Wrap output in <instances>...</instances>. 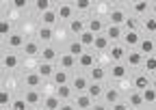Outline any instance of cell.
<instances>
[{
  "instance_id": "c3c4849f",
  "label": "cell",
  "mask_w": 156,
  "mask_h": 110,
  "mask_svg": "<svg viewBox=\"0 0 156 110\" xmlns=\"http://www.w3.org/2000/svg\"><path fill=\"white\" fill-rule=\"evenodd\" d=\"M61 110H76V106H72V104H63Z\"/></svg>"
},
{
  "instance_id": "7a4b0ae2",
  "label": "cell",
  "mask_w": 156,
  "mask_h": 110,
  "mask_svg": "<svg viewBox=\"0 0 156 110\" xmlns=\"http://www.w3.org/2000/svg\"><path fill=\"white\" fill-rule=\"evenodd\" d=\"M126 63H128L130 67H139V65L145 63V56H143L139 50H130V52H128V56H126Z\"/></svg>"
},
{
  "instance_id": "cb8c5ba5",
  "label": "cell",
  "mask_w": 156,
  "mask_h": 110,
  "mask_svg": "<svg viewBox=\"0 0 156 110\" xmlns=\"http://www.w3.org/2000/svg\"><path fill=\"white\" fill-rule=\"evenodd\" d=\"M37 73H39L41 78H52V76H54L52 63H41V65H39V69H37Z\"/></svg>"
},
{
  "instance_id": "7bdbcfd3",
  "label": "cell",
  "mask_w": 156,
  "mask_h": 110,
  "mask_svg": "<svg viewBox=\"0 0 156 110\" xmlns=\"http://www.w3.org/2000/svg\"><path fill=\"white\" fill-rule=\"evenodd\" d=\"M26 108H28L26 99H15V102L11 104V110H26Z\"/></svg>"
},
{
  "instance_id": "f35d334b",
  "label": "cell",
  "mask_w": 156,
  "mask_h": 110,
  "mask_svg": "<svg viewBox=\"0 0 156 110\" xmlns=\"http://www.w3.org/2000/svg\"><path fill=\"white\" fill-rule=\"evenodd\" d=\"M0 35H2V37H11V35H13V32H11V24H9L7 20L0 22Z\"/></svg>"
},
{
  "instance_id": "484cf974",
  "label": "cell",
  "mask_w": 156,
  "mask_h": 110,
  "mask_svg": "<svg viewBox=\"0 0 156 110\" xmlns=\"http://www.w3.org/2000/svg\"><path fill=\"white\" fill-rule=\"evenodd\" d=\"M2 65H5L7 69H15V67L20 65V58L15 56V54H5V56H2Z\"/></svg>"
},
{
  "instance_id": "8992f818",
  "label": "cell",
  "mask_w": 156,
  "mask_h": 110,
  "mask_svg": "<svg viewBox=\"0 0 156 110\" xmlns=\"http://www.w3.org/2000/svg\"><path fill=\"white\" fill-rule=\"evenodd\" d=\"M126 73H128V67H126L124 63H113V67H111V78H115V80H124Z\"/></svg>"
},
{
  "instance_id": "2e32d148",
  "label": "cell",
  "mask_w": 156,
  "mask_h": 110,
  "mask_svg": "<svg viewBox=\"0 0 156 110\" xmlns=\"http://www.w3.org/2000/svg\"><path fill=\"white\" fill-rule=\"evenodd\" d=\"M87 95H89L91 99H95V97H104V88L100 86V82H91L89 88H87Z\"/></svg>"
},
{
  "instance_id": "d590c367",
  "label": "cell",
  "mask_w": 156,
  "mask_h": 110,
  "mask_svg": "<svg viewBox=\"0 0 156 110\" xmlns=\"http://www.w3.org/2000/svg\"><path fill=\"white\" fill-rule=\"evenodd\" d=\"M37 35H39V39L46 41V43H48V41H52V28H50V26H41Z\"/></svg>"
},
{
  "instance_id": "603a6c76",
  "label": "cell",
  "mask_w": 156,
  "mask_h": 110,
  "mask_svg": "<svg viewBox=\"0 0 156 110\" xmlns=\"http://www.w3.org/2000/svg\"><path fill=\"white\" fill-rule=\"evenodd\" d=\"M7 43L11 45V48H22L24 50V45H26V41H24V37L22 35H17V32H13L9 39H7Z\"/></svg>"
},
{
  "instance_id": "30bf717a",
  "label": "cell",
  "mask_w": 156,
  "mask_h": 110,
  "mask_svg": "<svg viewBox=\"0 0 156 110\" xmlns=\"http://www.w3.org/2000/svg\"><path fill=\"white\" fill-rule=\"evenodd\" d=\"M56 22H58V13H56L54 9H50V11H46V13L41 15V24H44V26H50V28H52Z\"/></svg>"
},
{
  "instance_id": "5b68a950",
  "label": "cell",
  "mask_w": 156,
  "mask_h": 110,
  "mask_svg": "<svg viewBox=\"0 0 156 110\" xmlns=\"http://www.w3.org/2000/svg\"><path fill=\"white\" fill-rule=\"evenodd\" d=\"M89 84H91V82H89L85 76H76V78L72 80V88L76 91V93H87Z\"/></svg>"
},
{
  "instance_id": "d6986e66",
  "label": "cell",
  "mask_w": 156,
  "mask_h": 110,
  "mask_svg": "<svg viewBox=\"0 0 156 110\" xmlns=\"http://www.w3.org/2000/svg\"><path fill=\"white\" fill-rule=\"evenodd\" d=\"M104 76H106V71H104L100 65H95V67L89 69V78H91V82H100V80H104Z\"/></svg>"
},
{
  "instance_id": "4fadbf2b",
  "label": "cell",
  "mask_w": 156,
  "mask_h": 110,
  "mask_svg": "<svg viewBox=\"0 0 156 110\" xmlns=\"http://www.w3.org/2000/svg\"><path fill=\"white\" fill-rule=\"evenodd\" d=\"M44 108L46 110H61V97L58 95H48L44 99Z\"/></svg>"
},
{
  "instance_id": "44dd1931",
  "label": "cell",
  "mask_w": 156,
  "mask_h": 110,
  "mask_svg": "<svg viewBox=\"0 0 156 110\" xmlns=\"http://www.w3.org/2000/svg\"><path fill=\"white\" fill-rule=\"evenodd\" d=\"M69 30H72L74 35L80 37L83 32H87V26H85V22H83V20H72V22H69Z\"/></svg>"
},
{
  "instance_id": "d6a6232c",
  "label": "cell",
  "mask_w": 156,
  "mask_h": 110,
  "mask_svg": "<svg viewBox=\"0 0 156 110\" xmlns=\"http://www.w3.org/2000/svg\"><path fill=\"white\" fill-rule=\"evenodd\" d=\"M78 41H80L83 45H95V35L87 30V32H83L80 37H78Z\"/></svg>"
},
{
  "instance_id": "8d00e7d4",
  "label": "cell",
  "mask_w": 156,
  "mask_h": 110,
  "mask_svg": "<svg viewBox=\"0 0 156 110\" xmlns=\"http://www.w3.org/2000/svg\"><path fill=\"white\" fill-rule=\"evenodd\" d=\"M143 67H145V71H147V73H154V71H156V56H154V54L145 58Z\"/></svg>"
},
{
  "instance_id": "e0dca14e",
  "label": "cell",
  "mask_w": 156,
  "mask_h": 110,
  "mask_svg": "<svg viewBox=\"0 0 156 110\" xmlns=\"http://www.w3.org/2000/svg\"><path fill=\"white\" fill-rule=\"evenodd\" d=\"M67 52L72 54V56H76V58H80L83 54H85V45H83L80 41H72V43L67 45Z\"/></svg>"
},
{
  "instance_id": "816d5d0a",
  "label": "cell",
  "mask_w": 156,
  "mask_h": 110,
  "mask_svg": "<svg viewBox=\"0 0 156 110\" xmlns=\"http://www.w3.org/2000/svg\"><path fill=\"white\" fill-rule=\"evenodd\" d=\"M33 110H46V108H33Z\"/></svg>"
},
{
  "instance_id": "bcb514c9",
  "label": "cell",
  "mask_w": 156,
  "mask_h": 110,
  "mask_svg": "<svg viewBox=\"0 0 156 110\" xmlns=\"http://www.w3.org/2000/svg\"><path fill=\"white\" fill-rule=\"evenodd\" d=\"M111 110H130V106H126V104H122V102H117L115 106H111Z\"/></svg>"
},
{
  "instance_id": "4316f807",
  "label": "cell",
  "mask_w": 156,
  "mask_h": 110,
  "mask_svg": "<svg viewBox=\"0 0 156 110\" xmlns=\"http://www.w3.org/2000/svg\"><path fill=\"white\" fill-rule=\"evenodd\" d=\"M104 102H106L108 106H115L117 102H119V93H117L115 88H108V91H104Z\"/></svg>"
},
{
  "instance_id": "7c38bea8",
  "label": "cell",
  "mask_w": 156,
  "mask_h": 110,
  "mask_svg": "<svg viewBox=\"0 0 156 110\" xmlns=\"http://www.w3.org/2000/svg\"><path fill=\"white\" fill-rule=\"evenodd\" d=\"M58 63H61V69H72V67H76L78 58H76V56H72L69 52H65V54H61V58H58Z\"/></svg>"
},
{
  "instance_id": "8fae6325",
  "label": "cell",
  "mask_w": 156,
  "mask_h": 110,
  "mask_svg": "<svg viewBox=\"0 0 156 110\" xmlns=\"http://www.w3.org/2000/svg\"><path fill=\"white\" fill-rule=\"evenodd\" d=\"M126 45H139L141 43V35L136 32V30H126V35H124V39H122Z\"/></svg>"
},
{
  "instance_id": "11a10c76",
  "label": "cell",
  "mask_w": 156,
  "mask_h": 110,
  "mask_svg": "<svg viewBox=\"0 0 156 110\" xmlns=\"http://www.w3.org/2000/svg\"><path fill=\"white\" fill-rule=\"evenodd\" d=\"M152 108H154V110H156V104H154V106H152Z\"/></svg>"
},
{
  "instance_id": "f5cc1de1",
  "label": "cell",
  "mask_w": 156,
  "mask_h": 110,
  "mask_svg": "<svg viewBox=\"0 0 156 110\" xmlns=\"http://www.w3.org/2000/svg\"><path fill=\"white\" fill-rule=\"evenodd\" d=\"M0 110H11V108H0Z\"/></svg>"
},
{
  "instance_id": "ac0fdd59",
  "label": "cell",
  "mask_w": 156,
  "mask_h": 110,
  "mask_svg": "<svg viewBox=\"0 0 156 110\" xmlns=\"http://www.w3.org/2000/svg\"><path fill=\"white\" fill-rule=\"evenodd\" d=\"M128 102H130V108H139V106H143V104H145L143 93H139V91H132V93L128 95Z\"/></svg>"
},
{
  "instance_id": "277c9868",
  "label": "cell",
  "mask_w": 156,
  "mask_h": 110,
  "mask_svg": "<svg viewBox=\"0 0 156 110\" xmlns=\"http://www.w3.org/2000/svg\"><path fill=\"white\" fill-rule=\"evenodd\" d=\"M56 13H58V20H69V22H72V20H74V17H72V15H74V5H67V2L61 5V2H58Z\"/></svg>"
},
{
  "instance_id": "ba28073f",
  "label": "cell",
  "mask_w": 156,
  "mask_h": 110,
  "mask_svg": "<svg viewBox=\"0 0 156 110\" xmlns=\"http://www.w3.org/2000/svg\"><path fill=\"white\" fill-rule=\"evenodd\" d=\"M154 50H156V41H152V39H141V43H139V52L143 54L145 58L152 56Z\"/></svg>"
},
{
  "instance_id": "f1b7e54d",
  "label": "cell",
  "mask_w": 156,
  "mask_h": 110,
  "mask_svg": "<svg viewBox=\"0 0 156 110\" xmlns=\"http://www.w3.org/2000/svg\"><path fill=\"white\" fill-rule=\"evenodd\" d=\"M102 28H104V26H102V22H100V20H95V17L87 24V30H89V32H93L95 37H98V35H102Z\"/></svg>"
},
{
  "instance_id": "ab89813d",
  "label": "cell",
  "mask_w": 156,
  "mask_h": 110,
  "mask_svg": "<svg viewBox=\"0 0 156 110\" xmlns=\"http://www.w3.org/2000/svg\"><path fill=\"white\" fill-rule=\"evenodd\" d=\"M9 104H13L11 102V95L7 93V91H0V108H7Z\"/></svg>"
},
{
  "instance_id": "52a82bcc",
  "label": "cell",
  "mask_w": 156,
  "mask_h": 110,
  "mask_svg": "<svg viewBox=\"0 0 156 110\" xmlns=\"http://www.w3.org/2000/svg\"><path fill=\"white\" fill-rule=\"evenodd\" d=\"M76 108L78 110H89V108H93V99L87 93H78L76 95Z\"/></svg>"
},
{
  "instance_id": "7dc6e473",
  "label": "cell",
  "mask_w": 156,
  "mask_h": 110,
  "mask_svg": "<svg viewBox=\"0 0 156 110\" xmlns=\"http://www.w3.org/2000/svg\"><path fill=\"white\" fill-rule=\"evenodd\" d=\"M91 110H106V104H93Z\"/></svg>"
},
{
  "instance_id": "1f68e13d",
  "label": "cell",
  "mask_w": 156,
  "mask_h": 110,
  "mask_svg": "<svg viewBox=\"0 0 156 110\" xmlns=\"http://www.w3.org/2000/svg\"><path fill=\"white\" fill-rule=\"evenodd\" d=\"M24 54H26V56H35V54H39V43L37 41H26Z\"/></svg>"
},
{
  "instance_id": "f907efd6",
  "label": "cell",
  "mask_w": 156,
  "mask_h": 110,
  "mask_svg": "<svg viewBox=\"0 0 156 110\" xmlns=\"http://www.w3.org/2000/svg\"><path fill=\"white\" fill-rule=\"evenodd\" d=\"M152 86H154V88H156V78H152Z\"/></svg>"
},
{
  "instance_id": "9a60e30c",
  "label": "cell",
  "mask_w": 156,
  "mask_h": 110,
  "mask_svg": "<svg viewBox=\"0 0 156 110\" xmlns=\"http://www.w3.org/2000/svg\"><path fill=\"white\" fill-rule=\"evenodd\" d=\"M106 37H108V41H119L124 39V32H122V26H108L106 28Z\"/></svg>"
},
{
  "instance_id": "ffe728a7",
  "label": "cell",
  "mask_w": 156,
  "mask_h": 110,
  "mask_svg": "<svg viewBox=\"0 0 156 110\" xmlns=\"http://www.w3.org/2000/svg\"><path fill=\"white\" fill-rule=\"evenodd\" d=\"M78 65L80 67H87V69H91V67H95V56L91 52H85L80 58H78Z\"/></svg>"
},
{
  "instance_id": "4dcf8cb0",
  "label": "cell",
  "mask_w": 156,
  "mask_h": 110,
  "mask_svg": "<svg viewBox=\"0 0 156 110\" xmlns=\"http://www.w3.org/2000/svg\"><path fill=\"white\" fill-rule=\"evenodd\" d=\"M132 9H134V13H136V15H143L147 9H152V5H150V2H145V0H139V2H132Z\"/></svg>"
},
{
  "instance_id": "74e56055",
  "label": "cell",
  "mask_w": 156,
  "mask_h": 110,
  "mask_svg": "<svg viewBox=\"0 0 156 110\" xmlns=\"http://www.w3.org/2000/svg\"><path fill=\"white\" fill-rule=\"evenodd\" d=\"M91 7H93L91 0H76L74 2V9H80V11H89Z\"/></svg>"
},
{
  "instance_id": "f546056e",
  "label": "cell",
  "mask_w": 156,
  "mask_h": 110,
  "mask_svg": "<svg viewBox=\"0 0 156 110\" xmlns=\"http://www.w3.org/2000/svg\"><path fill=\"white\" fill-rule=\"evenodd\" d=\"M72 84H63V86H56V95L61 97V99H69L72 97Z\"/></svg>"
},
{
  "instance_id": "836d02e7",
  "label": "cell",
  "mask_w": 156,
  "mask_h": 110,
  "mask_svg": "<svg viewBox=\"0 0 156 110\" xmlns=\"http://www.w3.org/2000/svg\"><path fill=\"white\" fill-rule=\"evenodd\" d=\"M41 58H44V63H52V61H56V50H54V48H44Z\"/></svg>"
},
{
  "instance_id": "db71d44e",
  "label": "cell",
  "mask_w": 156,
  "mask_h": 110,
  "mask_svg": "<svg viewBox=\"0 0 156 110\" xmlns=\"http://www.w3.org/2000/svg\"><path fill=\"white\" fill-rule=\"evenodd\" d=\"M130 110H139V108H130Z\"/></svg>"
},
{
  "instance_id": "6da1fadb",
  "label": "cell",
  "mask_w": 156,
  "mask_h": 110,
  "mask_svg": "<svg viewBox=\"0 0 156 110\" xmlns=\"http://www.w3.org/2000/svg\"><path fill=\"white\" fill-rule=\"evenodd\" d=\"M108 54H111V61H113V63H122V61L128 56L126 50H124V45H119V43H113L111 50H108Z\"/></svg>"
},
{
  "instance_id": "e575fe53",
  "label": "cell",
  "mask_w": 156,
  "mask_h": 110,
  "mask_svg": "<svg viewBox=\"0 0 156 110\" xmlns=\"http://www.w3.org/2000/svg\"><path fill=\"white\" fill-rule=\"evenodd\" d=\"M143 99H145V104H150V106L156 104V88H154V86H150L147 91H143Z\"/></svg>"
},
{
  "instance_id": "ee69618b",
  "label": "cell",
  "mask_w": 156,
  "mask_h": 110,
  "mask_svg": "<svg viewBox=\"0 0 156 110\" xmlns=\"http://www.w3.org/2000/svg\"><path fill=\"white\" fill-rule=\"evenodd\" d=\"M128 30H136V20H134V17H128V20H126V24H124Z\"/></svg>"
},
{
  "instance_id": "b9f144b4",
  "label": "cell",
  "mask_w": 156,
  "mask_h": 110,
  "mask_svg": "<svg viewBox=\"0 0 156 110\" xmlns=\"http://www.w3.org/2000/svg\"><path fill=\"white\" fill-rule=\"evenodd\" d=\"M35 9H39L41 13L50 11V0H37V2H35Z\"/></svg>"
},
{
  "instance_id": "d4e9b609",
  "label": "cell",
  "mask_w": 156,
  "mask_h": 110,
  "mask_svg": "<svg viewBox=\"0 0 156 110\" xmlns=\"http://www.w3.org/2000/svg\"><path fill=\"white\" fill-rule=\"evenodd\" d=\"M95 50H111V41H108V37L106 35H98L95 37Z\"/></svg>"
},
{
  "instance_id": "681fc988",
  "label": "cell",
  "mask_w": 156,
  "mask_h": 110,
  "mask_svg": "<svg viewBox=\"0 0 156 110\" xmlns=\"http://www.w3.org/2000/svg\"><path fill=\"white\" fill-rule=\"evenodd\" d=\"M152 11H154V15H156V2H152Z\"/></svg>"
},
{
  "instance_id": "5bb4252c",
  "label": "cell",
  "mask_w": 156,
  "mask_h": 110,
  "mask_svg": "<svg viewBox=\"0 0 156 110\" xmlns=\"http://www.w3.org/2000/svg\"><path fill=\"white\" fill-rule=\"evenodd\" d=\"M24 99H26L28 106H37L39 102H41V93H39L37 88H28V91H26V95H24Z\"/></svg>"
},
{
  "instance_id": "f6af8a7d",
  "label": "cell",
  "mask_w": 156,
  "mask_h": 110,
  "mask_svg": "<svg viewBox=\"0 0 156 110\" xmlns=\"http://www.w3.org/2000/svg\"><path fill=\"white\" fill-rule=\"evenodd\" d=\"M15 9H26L28 7V2H26V0H13V2H11Z\"/></svg>"
},
{
  "instance_id": "7402d4cb",
  "label": "cell",
  "mask_w": 156,
  "mask_h": 110,
  "mask_svg": "<svg viewBox=\"0 0 156 110\" xmlns=\"http://www.w3.org/2000/svg\"><path fill=\"white\" fill-rule=\"evenodd\" d=\"M52 80H54V84H56V86H63V84H69V78H67V73H65V69H58V71H54V76H52Z\"/></svg>"
},
{
  "instance_id": "9c48e42d",
  "label": "cell",
  "mask_w": 156,
  "mask_h": 110,
  "mask_svg": "<svg viewBox=\"0 0 156 110\" xmlns=\"http://www.w3.org/2000/svg\"><path fill=\"white\" fill-rule=\"evenodd\" d=\"M126 20H128V17L124 15L122 9H113V11H111V26H124Z\"/></svg>"
},
{
  "instance_id": "83f0119b",
  "label": "cell",
  "mask_w": 156,
  "mask_h": 110,
  "mask_svg": "<svg viewBox=\"0 0 156 110\" xmlns=\"http://www.w3.org/2000/svg\"><path fill=\"white\" fill-rule=\"evenodd\" d=\"M24 82H26L28 88H37L39 84H41V76H39V73H28V76L24 78Z\"/></svg>"
},
{
  "instance_id": "3957f363",
  "label": "cell",
  "mask_w": 156,
  "mask_h": 110,
  "mask_svg": "<svg viewBox=\"0 0 156 110\" xmlns=\"http://www.w3.org/2000/svg\"><path fill=\"white\" fill-rule=\"evenodd\" d=\"M150 86H152V78H147V73H141V76L134 78V91L143 93V91H147Z\"/></svg>"
},
{
  "instance_id": "60d3db41",
  "label": "cell",
  "mask_w": 156,
  "mask_h": 110,
  "mask_svg": "<svg viewBox=\"0 0 156 110\" xmlns=\"http://www.w3.org/2000/svg\"><path fill=\"white\" fill-rule=\"evenodd\" d=\"M143 28L147 32H156V17H147V20L143 22Z\"/></svg>"
}]
</instances>
